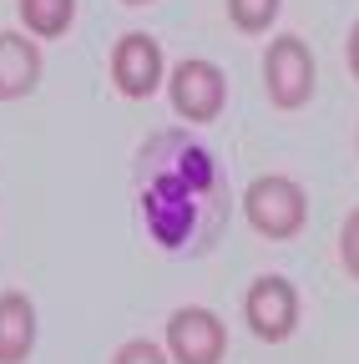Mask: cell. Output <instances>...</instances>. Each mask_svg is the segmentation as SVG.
I'll list each match as a JSON object with an SVG mask.
<instances>
[{"label":"cell","mask_w":359,"mask_h":364,"mask_svg":"<svg viewBox=\"0 0 359 364\" xmlns=\"http://www.w3.org/2000/svg\"><path fill=\"white\" fill-rule=\"evenodd\" d=\"M112 364H167V354H162L152 339H132V344H122V349L112 354Z\"/></svg>","instance_id":"7c38bea8"},{"label":"cell","mask_w":359,"mask_h":364,"mask_svg":"<svg viewBox=\"0 0 359 364\" xmlns=\"http://www.w3.org/2000/svg\"><path fill=\"white\" fill-rule=\"evenodd\" d=\"M263 81H268L274 107H284V112L304 107L314 97V56H309V46L299 36H279L268 46V56H263Z\"/></svg>","instance_id":"3957f363"},{"label":"cell","mask_w":359,"mask_h":364,"mask_svg":"<svg viewBox=\"0 0 359 364\" xmlns=\"http://www.w3.org/2000/svg\"><path fill=\"white\" fill-rule=\"evenodd\" d=\"M339 258H344V268L359 279V208L344 218V228H339Z\"/></svg>","instance_id":"4fadbf2b"},{"label":"cell","mask_w":359,"mask_h":364,"mask_svg":"<svg viewBox=\"0 0 359 364\" xmlns=\"http://www.w3.org/2000/svg\"><path fill=\"white\" fill-rule=\"evenodd\" d=\"M41 81V51L16 36V31H0V102H16Z\"/></svg>","instance_id":"9c48e42d"},{"label":"cell","mask_w":359,"mask_h":364,"mask_svg":"<svg viewBox=\"0 0 359 364\" xmlns=\"http://www.w3.org/2000/svg\"><path fill=\"white\" fill-rule=\"evenodd\" d=\"M243 208H248V223L263 238H294L309 218V198L289 177H258L243 198Z\"/></svg>","instance_id":"7a4b0ae2"},{"label":"cell","mask_w":359,"mask_h":364,"mask_svg":"<svg viewBox=\"0 0 359 364\" xmlns=\"http://www.w3.org/2000/svg\"><path fill=\"white\" fill-rule=\"evenodd\" d=\"M228 102V81L213 61H183L172 71V107L188 122H213Z\"/></svg>","instance_id":"52a82bcc"},{"label":"cell","mask_w":359,"mask_h":364,"mask_svg":"<svg viewBox=\"0 0 359 364\" xmlns=\"http://www.w3.org/2000/svg\"><path fill=\"white\" fill-rule=\"evenodd\" d=\"M167 349L177 354V364H218L228 349V329L208 309H177L167 318Z\"/></svg>","instance_id":"5b68a950"},{"label":"cell","mask_w":359,"mask_h":364,"mask_svg":"<svg viewBox=\"0 0 359 364\" xmlns=\"http://www.w3.org/2000/svg\"><path fill=\"white\" fill-rule=\"evenodd\" d=\"M71 16H76V0H21V21H26V31H36L41 41L61 36V31L71 26Z\"/></svg>","instance_id":"30bf717a"},{"label":"cell","mask_w":359,"mask_h":364,"mask_svg":"<svg viewBox=\"0 0 359 364\" xmlns=\"http://www.w3.org/2000/svg\"><path fill=\"white\" fill-rule=\"evenodd\" d=\"M213 157L188 136H157L142 162V213L162 248H183L198 228L203 193H213Z\"/></svg>","instance_id":"6da1fadb"},{"label":"cell","mask_w":359,"mask_h":364,"mask_svg":"<svg viewBox=\"0 0 359 364\" xmlns=\"http://www.w3.org/2000/svg\"><path fill=\"white\" fill-rule=\"evenodd\" d=\"M132 6H142V0H132Z\"/></svg>","instance_id":"9a60e30c"},{"label":"cell","mask_w":359,"mask_h":364,"mask_svg":"<svg viewBox=\"0 0 359 364\" xmlns=\"http://www.w3.org/2000/svg\"><path fill=\"white\" fill-rule=\"evenodd\" d=\"M36 349V304L26 294H0V364H26Z\"/></svg>","instance_id":"ba28073f"},{"label":"cell","mask_w":359,"mask_h":364,"mask_svg":"<svg viewBox=\"0 0 359 364\" xmlns=\"http://www.w3.org/2000/svg\"><path fill=\"white\" fill-rule=\"evenodd\" d=\"M112 81L132 102L152 97V91L162 86V51H157V41L142 36V31H127L117 41V51H112Z\"/></svg>","instance_id":"8992f818"},{"label":"cell","mask_w":359,"mask_h":364,"mask_svg":"<svg viewBox=\"0 0 359 364\" xmlns=\"http://www.w3.org/2000/svg\"><path fill=\"white\" fill-rule=\"evenodd\" d=\"M349 71L359 76V21H354V31H349Z\"/></svg>","instance_id":"5bb4252c"},{"label":"cell","mask_w":359,"mask_h":364,"mask_svg":"<svg viewBox=\"0 0 359 364\" xmlns=\"http://www.w3.org/2000/svg\"><path fill=\"white\" fill-rule=\"evenodd\" d=\"M243 314H248V329H253L258 339L279 344V339H289V334H294V324H299V294H294V284H289V279L268 273V279H258V284L248 289Z\"/></svg>","instance_id":"277c9868"},{"label":"cell","mask_w":359,"mask_h":364,"mask_svg":"<svg viewBox=\"0 0 359 364\" xmlns=\"http://www.w3.org/2000/svg\"><path fill=\"white\" fill-rule=\"evenodd\" d=\"M228 16L238 31H268L279 16V0H228Z\"/></svg>","instance_id":"8fae6325"}]
</instances>
